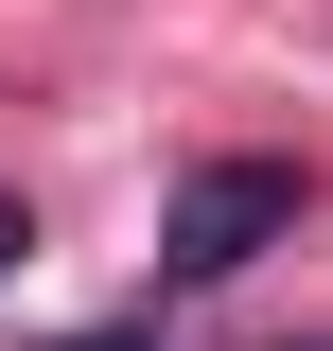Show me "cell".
<instances>
[{
    "mask_svg": "<svg viewBox=\"0 0 333 351\" xmlns=\"http://www.w3.org/2000/svg\"><path fill=\"white\" fill-rule=\"evenodd\" d=\"M71 351H140V334H71Z\"/></svg>",
    "mask_w": 333,
    "mask_h": 351,
    "instance_id": "3",
    "label": "cell"
},
{
    "mask_svg": "<svg viewBox=\"0 0 333 351\" xmlns=\"http://www.w3.org/2000/svg\"><path fill=\"white\" fill-rule=\"evenodd\" d=\"M18 263H36V211H18V193H0V281H18Z\"/></svg>",
    "mask_w": 333,
    "mask_h": 351,
    "instance_id": "2",
    "label": "cell"
},
{
    "mask_svg": "<svg viewBox=\"0 0 333 351\" xmlns=\"http://www.w3.org/2000/svg\"><path fill=\"white\" fill-rule=\"evenodd\" d=\"M281 228H298V158H210V176H175V211H158V281L175 299L193 281H246Z\"/></svg>",
    "mask_w": 333,
    "mask_h": 351,
    "instance_id": "1",
    "label": "cell"
},
{
    "mask_svg": "<svg viewBox=\"0 0 333 351\" xmlns=\"http://www.w3.org/2000/svg\"><path fill=\"white\" fill-rule=\"evenodd\" d=\"M316 351H333V334H316Z\"/></svg>",
    "mask_w": 333,
    "mask_h": 351,
    "instance_id": "4",
    "label": "cell"
}]
</instances>
